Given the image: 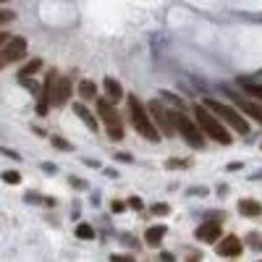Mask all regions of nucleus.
<instances>
[{"label": "nucleus", "instance_id": "nucleus-17", "mask_svg": "<svg viewBox=\"0 0 262 262\" xmlns=\"http://www.w3.org/2000/svg\"><path fill=\"white\" fill-rule=\"evenodd\" d=\"M242 90H244L247 95H252L254 100H259V102H262V84H254V81H242Z\"/></svg>", "mask_w": 262, "mask_h": 262}, {"label": "nucleus", "instance_id": "nucleus-9", "mask_svg": "<svg viewBox=\"0 0 262 262\" xmlns=\"http://www.w3.org/2000/svg\"><path fill=\"white\" fill-rule=\"evenodd\" d=\"M242 249H244V244L238 242L236 236H223L221 242H217V254L221 257H231L233 259V257L242 254Z\"/></svg>", "mask_w": 262, "mask_h": 262}, {"label": "nucleus", "instance_id": "nucleus-6", "mask_svg": "<svg viewBox=\"0 0 262 262\" xmlns=\"http://www.w3.org/2000/svg\"><path fill=\"white\" fill-rule=\"evenodd\" d=\"M147 107H149L152 118H155L158 128L163 131V137H173V134H179V126H176V113L168 111V107H165L160 100H152Z\"/></svg>", "mask_w": 262, "mask_h": 262}, {"label": "nucleus", "instance_id": "nucleus-8", "mask_svg": "<svg viewBox=\"0 0 262 262\" xmlns=\"http://www.w3.org/2000/svg\"><path fill=\"white\" fill-rule=\"evenodd\" d=\"M194 236L200 238L202 244H217V242H221V236H223V231H221V223H217V221H205L200 228H196Z\"/></svg>", "mask_w": 262, "mask_h": 262}, {"label": "nucleus", "instance_id": "nucleus-4", "mask_svg": "<svg viewBox=\"0 0 262 262\" xmlns=\"http://www.w3.org/2000/svg\"><path fill=\"white\" fill-rule=\"evenodd\" d=\"M97 116L105 123V134L113 142H121L123 139V123H121V116L116 111V102L113 100H97Z\"/></svg>", "mask_w": 262, "mask_h": 262}, {"label": "nucleus", "instance_id": "nucleus-20", "mask_svg": "<svg viewBox=\"0 0 262 262\" xmlns=\"http://www.w3.org/2000/svg\"><path fill=\"white\" fill-rule=\"evenodd\" d=\"M3 181H6V184H13V186H16V184L21 181V176H18L16 170H6V173H3Z\"/></svg>", "mask_w": 262, "mask_h": 262}, {"label": "nucleus", "instance_id": "nucleus-16", "mask_svg": "<svg viewBox=\"0 0 262 262\" xmlns=\"http://www.w3.org/2000/svg\"><path fill=\"white\" fill-rule=\"evenodd\" d=\"M74 113H76V116H79V118H81L86 126H90V131H97V121L92 118V113L86 111V107H84L81 102H79V105H74Z\"/></svg>", "mask_w": 262, "mask_h": 262}, {"label": "nucleus", "instance_id": "nucleus-18", "mask_svg": "<svg viewBox=\"0 0 262 262\" xmlns=\"http://www.w3.org/2000/svg\"><path fill=\"white\" fill-rule=\"evenodd\" d=\"M42 69V60L39 58H32L27 66H24V69H21V79H27V76H32L34 71H39Z\"/></svg>", "mask_w": 262, "mask_h": 262}, {"label": "nucleus", "instance_id": "nucleus-5", "mask_svg": "<svg viewBox=\"0 0 262 262\" xmlns=\"http://www.w3.org/2000/svg\"><path fill=\"white\" fill-rule=\"evenodd\" d=\"M176 126H179V134L191 144V147H205V131H202V126L196 123V118L191 121L186 113H181V111H176Z\"/></svg>", "mask_w": 262, "mask_h": 262}, {"label": "nucleus", "instance_id": "nucleus-11", "mask_svg": "<svg viewBox=\"0 0 262 262\" xmlns=\"http://www.w3.org/2000/svg\"><path fill=\"white\" fill-rule=\"evenodd\" d=\"M71 92H74L71 81L66 79V76H58V84H55V95H53V105H66V102H69V97H71Z\"/></svg>", "mask_w": 262, "mask_h": 262}, {"label": "nucleus", "instance_id": "nucleus-28", "mask_svg": "<svg viewBox=\"0 0 262 262\" xmlns=\"http://www.w3.org/2000/svg\"><path fill=\"white\" fill-rule=\"evenodd\" d=\"M3 3H8V0H3Z\"/></svg>", "mask_w": 262, "mask_h": 262}, {"label": "nucleus", "instance_id": "nucleus-19", "mask_svg": "<svg viewBox=\"0 0 262 262\" xmlns=\"http://www.w3.org/2000/svg\"><path fill=\"white\" fill-rule=\"evenodd\" d=\"M76 236H79V238H95V228L86 226V223H79V226H76Z\"/></svg>", "mask_w": 262, "mask_h": 262}, {"label": "nucleus", "instance_id": "nucleus-7", "mask_svg": "<svg viewBox=\"0 0 262 262\" xmlns=\"http://www.w3.org/2000/svg\"><path fill=\"white\" fill-rule=\"evenodd\" d=\"M27 39L24 37H11L8 39V45H3V58H0V63H16V60H21L27 55Z\"/></svg>", "mask_w": 262, "mask_h": 262}, {"label": "nucleus", "instance_id": "nucleus-12", "mask_svg": "<svg viewBox=\"0 0 262 262\" xmlns=\"http://www.w3.org/2000/svg\"><path fill=\"white\" fill-rule=\"evenodd\" d=\"M168 233V228L165 226H152V228H147V233H144V244L147 247H160V242H163V236Z\"/></svg>", "mask_w": 262, "mask_h": 262}, {"label": "nucleus", "instance_id": "nucleus-1", "mask_svg": "<svg viewBox=\"0 0 262 262\" xmlns=\"http://www.w3.org/2000/svg\"><path fill=\"white\" fill-rule=\"evenodd\" d=\"M128 118H131V126L139 137H144L147 142H160L163 131L158 128V123H152V113L149 107L139 102V97H128Z\"/></svg>", "mask_w": 262, "mask_h": 262}, {"label": "nucleus", "instance_id": "nucleus-24", "mask_svg": "<svg viewBox=\"0 0 262 262\" xmlns=\"http://www.w3.org/2000/svg\"><path fill=\"white\" fill-rule=\"evenodd\" d=\"M113 262H131V259H134V257H126V254H116V257H111Z\"/></svg>", "mask_w": 262, "mask_h": 262}, {"label": "nucleus", "instance_id": "nucleus-21", "mask_svg": "<svg viewBox=\"0 0 262 262\" xmlns=\"http://www.w3.org/2000/svg\"><path fill=\"white\" fill-rule=\"evenodd\" d=\"M168 212H170V207H168V205H163V202L152 205V215H168Z\"/></svg>", "mask_w": 262, "mask_h": 262}, {"label": "nucleus", "instance_id": "nucleus-25", "mask_svg": "<svg viewBox=\"0 0 262 262\" xmlns=\"http://www.w3.org/2000/svg\"><path fill=\"white\" fill-rule=\"evenodd\" d=\"M0 21H3V24H6V21H13V13L11 11H3V13H0Z\"/></svg>", "mask_w": 262, "mask_h": 262}, {"label": "nucleus", "instance_id": "nucleus-27", "mask_svg": "<svg viewBox=\"0 0 262 262\" xmlns=\"http://www.w3.org/2000/svg\"><path fill=\"white\" fill-rule=\"evenodd\" d=\"M160 259H163V262H170V259H173V254H168V252H163V254H160Z\"/></svg>", "mask_w": 262, "mask_h": 262}, {"label": "nucleus", "instance_id": "nucleus-13", "mask_svg": "<svg viewBox=\"0 0 262 262\" xmlns=\"http://www.w3.org/2000/svg\"><path fill=\"white\" fill-rule=\"evenodd\" d=\"M238 212H242L244 217H259L262 215V205L254 202V200H242L238 202Z\"/></svg>", "mask_w": 262, "mask_h": 262}, {"label": "nucleus", "instance_id": "nucleus-15", "mask_svg": "<svg viewBox=\"0 0 262 262\" xmlns=\"http://www.w3.org/2000/svg\"><path fill=\"white\" fill-rule=\"evenodd\" d=\"M79 95H81V100H95V97H97V86H95V81H92V79L79 81Z\"/></svg>", "mask_w": 262, "mask_h": 262}, {"label": "nucleus", "instance_id": "nucleus-2", "mask_svg": "<svg viewBox=\"0 0 262 262\" xmlns=\"http://www.w3.org/2000/svg\"><path fill=\"white\" fill-rule=\"evenodd\" d=\"M194 118H196V123L202 126V131H205L207 139H212V142H217V144H231V142H233V134L223 126V121L217 118L205 102H202V105H194Z\"/></svg>", "mask_w": 262, "mask_h": 262}, {"label": "nucleus", "instance_id": "nucleus-14", "mask_svg": "<svg viewBox=\"0 0 262 262\" xmlns=\"http://www.w3.org/2000/svg\"><path fill=\"white\" fill-rule=\"evenodd\" d=\"M102 86H105V95H107V100L118 102V100L123 97V90H121V84H118L116 79H111V76H107V79L102 81Z\"/></svg>", "mask_w": 262, "mask_h": 262}, {"label": "nucleus", "instance_id": "nucleus-22", "mask_svg": "<svg viewBox=\"0 0 262 262\" xmlns=\"http://www.w3.org/2000/svg\"><path fill=\"white\" fill-rule=\"evenodd\" d=\"M53 144H55V147H60V149H71V144L66 142V139H60V137H53Z\"/></svg>", "mask_w": 262, "mask_h": 262}, {"label": "nucleus", "instance_id": "nucleus-26", "mask_svg": "<svg viewBox=\"0 0 262 262\" xmlns=\"http://www.w3.org/2000/svg\"><path fill=\"white\" fill-rule=\"evenodd\" d=\"M249 244H252V247L259 244V233H249Z\"/></svg>", "mask_w": 262, "mask_h": 262}, {"label": "nucleus", "instance_id": "nucleus-23", "mask_svg": "<svg viewBox=\"0 0 262 262\" xmlns=\"http://www.w3.org/2000/svg\"><path fill=\"white\" fill-rule=\"evenodd\" d=\"M128 205L134 207V210H142V200H139V196H131V200H128Z\"/></svg>", "mask_w": 262, "mask_h": 262}, {"label": "nucleus", "instance_id": "nucleus-3", "mask_svg": "<svg viewBox=\"0 0 262 262\" xmlns=\"http://www.w3.org/2000/svg\"><path fill=\"white\" fill-rule=\"evenodd\" d=\"M205 105L210 107V111L217 116V118H221V121H226L233 131H236V134H249V123H247V118L242 116V113H238V111H233V107L231 105H226V102H221V100H215V97H207L205 100Z\"/></svg>", "mask_w": 262, "mask_h": 262}, {"label": "nucleus", "instance_id": "nucleus-10", "mask_svg": "<svg viewBox=\"0 0 262 262\" xmlns=\"http://www.w3.org/2000/svg\"><path fill=\"white\" fill-rule=\"evenodd\" d=\"M231 97H233L236 107H242L249 118H254L257 123H262V105H257V102H252V100H247V97H242V95H236V92H231Z\"/></svg>", "mask_w": 262, "mask_h": 262}]
</instances>
